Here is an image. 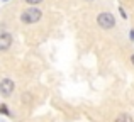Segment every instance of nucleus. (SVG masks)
<instances>
[{
  "label": "nucleus",
  "instance_id": "nucleus-1",
  "mask_svg": "<svg viewBox=\"0 0 134 122\" xmlns=\"http://www.w3.org/2000/svg\"><path fill=\"white\" fill-rule=\"evenodd\" d=\"M41 17H43V12H41L37 7H29V9L22 10L20 12V20H22V24H37L41 20Z\"/></svg>",
  "mask_w": 134,
  "mask_h": 122
},
{
  "label": "nucleus",
  "instance_id": "nucleus-2",
  "mask_svg": "<svg viewBox=\"0 0 134 122\" xmlns=\"http://www.w3.org/2000/svg\"><path fill=\"white\" fill-rule=\"evenodd\" d=\"M97 24L102 29H112L115 27V17L112 12H100L97 15Z\"/></svg>",
  "mask_w": 134,
  "mask_h": 122
},
{
  "label": "nucleus",
  "instance_id": "nucleus-3",
  "mask_svg": "<svg viewBox=\"0 0 134 122\" xmlns=\"http://www.w3.org/2000/svg\"><path fill=\"white\" fill-rule=\"evenodd\" d=\"M14 90H15V83H14L12 78H2V82H0V95L2 97H10L14 93Z\"/></svg>",
  "mask_w": 134,
  "mask_h": 122
},
{
  "label": "nucleus",
  "instance_id": "nucleus-4",
  "mask_svg": "<svg viewBox=\"0 0 134 122\" xmlns=\"http://www.w3.org/2000/svg\"><path fill=\"white\" fill-rule=\"evenodd\" d=\"M12 41H14V37L10 32H2L0 34V51H7L12 46Z\"/></svg>",
  "mask_w": 134,
  "mask_h": 122
},
{
  "label": "nucleus",
  "instance_id": "nucleus-5",
  "mask_svg": "<svg viewBox=\"0 0 134 122\" xmlns=\"http://www.w3.org/2000/svg\"><path fill=\"white\" fill-rule=\"evenodd\" d=\"M114 122H134V120H132V117L129 115V114L122 112V114H119V115L115 117V120H114Z\"/></svg>",
  "mask_w": 134,
  "mask_h": 122
},
{
  "label": "nucleus",
  "instance_id": "nucleus-6",
  "mask_svg": "<svg viewBox=\"0 0 134 122\" xmlns=\"http://www.w3.org/2000/svg\"><path fill=\"white\" fill-rule=\"evenodd\" d=\"M0 114H3V115H7V117L12 115V114H10V110H9V107H7L5 103H2V105H0Z\"/></svg>",
  "mask_w": 134,
  "mask_h": 122
},
{
  "label": "nucleus",
  "instance_id": "nucleus-7",
  "mask_svg": "<svg viewBox=\"0 0 134 122\" xmlns=\"http://www.w3.org/2000/svg\"><path fill=\"white\" fill-rule=\"evenodd\" d=\"M24 2L31 7H36V5H39V3H43V0H24Z\"/></svg>",
  "mask_w": 134,
  "mask_h": 122
},
{
  "label": "nucleus",
  "instance_id": "nucleus-8",
  "mask_svg": "<svg viewBox=\"0 0 134 122\" xmlns=\"http://www.w3.org/2000/svg\"><path fill=\"white\" fill-rule=\"evenodd\" d=\"M119 14H121V17H122V19H127V14H126V10L122 9V7H119Z\"/></svg>",
  "mask_w": 134,
  "mask_h": 122
},
{
  "label": "nucleus",
  "instance_id": "nucleus-9",
  "mask_svg": "<svg viewBox=\"0 0 134 122\" xmlns=\"http://www.w3.org/2000/svg\"><path fill=\"white\" fill-rule=\"evenodd\" d=\"M129 39H131V41H134V29L131 31V32H129Z\"/></svg>",
  "mask_w": 134,
  "mask_h": 122
},
{
  "label": "nucleus",
  "instance_id": "nucleus-10",
  "mask_svg": "<svg viewBox=\"0 0 134 122\" xmlns=\"http://www.w3.org/2000/svg\"><path fill=\"white\" fill-rule=\"evenodd\" d=\"M131 63L134 65V54H131Z\"/></svg>",
  "mask_w": 134,
  "mask_h": 122
},
{
  "label": "nucleus",
  "instance_id": "nucleus-11",
  "mask_svg": "<svg viewBox=\"0 0 134 122\" xmlns=\"http://www.w3.org/2000/svg\"><path fill=\"white\" fill-rule=\"evenodd\" d=\"M2 2H9V0H2Z\"/></svg>",
  "mask_w": 134,
  "mask_h": 122
},
{
  "label": "nucleus",
  "instance_id": "nucleus-12",
  "mask_svg": "<svg viewBox=\"0 0 134 122\" xmlns=\"http://www.w3.org/2000/svg\"><path fill=\"white\" fill-rule=\"evenodd\" d=\"M87 2H93V0H87Z\"/></svg>",
  "mask_w": 134,
  "mask_h": 122
}]
</instances>
